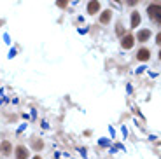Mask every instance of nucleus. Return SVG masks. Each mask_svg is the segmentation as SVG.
Wrapping results in <instances>:
<instances>
[{"instance_id":"f257e3e1","label":"nucleus","mask_w":161,"mask_h":159,"mask_svg":"<svg viewBox=\"0 0 161 159\" xmlns=\"http://www.w3.org/2000/svg\"><path fill=\"white\" fill-rule=\"evenodd\" d=\"M147 14H149V18L154 23L161 25V5L159 4H151L147 7Z\"/></svg>"},{"instance_id":"1a4fd4ad","label":"nucleus","mask_w":161,"mask_h":159,"mask_svg":"<svg viewBox=\"0 0 161 159\" xmlns=\"http://www.w3.org/2000/svg\"><path fill=\"white\" fill-rule=\"evenodd\" d=\"M11 143H9V142H4V143H2V154H5V156H7V154H11Z\"/></svg>"},{"instance_id":"9d476101","label":"nucleus","mask_w":161,"mask_h":159,"mask_svg":"<svg viewBox=\"0 0 161 159\" xmlns=\"http://www.w3.org/2000/svg\"><path fill=\"white\" fill-rule=\"evenodd\" d=\"M56 5L60 9H65L67 5H69V0H56Z\"/></svg>"},{"instance_id":"dca6fc26","label":"nucleus","mask_w":161,"mask_h":159,"mask_svg":"<svg viewBox=\"0 0 161 159\" xmlns=\"http://www.w3.org/2000/svg\"><path fill=\"white\" fill-rule=\"evenodd\" d=\"M159 60H161V51H159Z\"/></svg>"},{"instance_id":"f8f14e48","label":"nucleus","mask_w":161,"mask_h":159,"mask_svg":"<svg viewBox=\"0 0 161 159\" xmlns=\"http://www.w3.org/2000/svg\"><path fill=\"white\" fill-rule=\"evenodd\" d=\"M33 147L39 151V149H42V143H40V142H33Z\"/></svg>"},{"instance_id":"ddd939ff","label":"nucleus","mask_w":161,"mask_h":159,"mask_svg":"<svg viewBox=\"0 0 161 159\" xmlns=\"http://www.w3.org/2000/svg\"><path fill=\"white\" fill-rule=\"evenodd\" d=\"M156 44L161 46V33H158V35H156Z\"/></svg>"},{"instance_id":"4468645a","label":"nucleus","mask_w":161,"mask_h":159,"mask_svg":"<svg viewBox=\"0 0 161 159\" xmlns=\"http://www.w3.org/2000/svg\"><path fill=\"white\" fill-rule=\"evenodd\" d=\"M117 33H119V35H123V26H121V25H117Z\"/></svg>"},{"instance_id":"6e6552de","label":"nucleus","mask_w":161,"mask_h":159,"mask_svg":"<svg viewBox=\"0 0 161 159\" xmlns=\"http://www.w3.org/2000/svg\"><path fill=\"white\" fill-rule=\"evenodd\" d=\"M149 37H151V32H149V30H140V32L137 33V39L140 40V42H145Z\"/></svg>"},{"instance_id":"2eb2a0df","label":"nucleus","mask_w":161,"mask_h":159,"mask_svg":"<svg viewBox=\"0 0 161 159\" xmlns=\"http://www.w3.org/2000/svg\"><path fill=\"white\" fill-rule=\"evenodd\" d=\"M33 159H42V157H40V156H35V157H33Z\"/></svg>"},{"instance_id":"9b49d317","label":"nucleus","mask_w":161,"mask_h":159,"mask_svg":"<svg viewBox=\"0 0 161 159\" xmlns=\"http://www.w3.org/2000/svg\"><path fill=\"white\" fill-rule=\"evenodd\" d=\"M126 4H128V5H137L138 0H126Z\"/></svg>"},{"instance_id":"f03ea898","label":"nucleus","mask_w":161,"mask_h":159,"mask_svg":"<svg viewBox=\"0 0 161 159\" xmlns=\"http://www.w3.org/2000/svg\"><path fill=\"white\" fill-rule=\"evenodd\" d=\"M133 40H135V39H133V35H130V33L123 37V39H121V46H123V49H131L133 44H135Z\"/></svg>"},{"instance_id":"20e7f679","label":"nucleus","mask_w":161,"mask_h":159,"mask_svg":"<svg viewBox=\"0 0 161 159\" xmlns=\"http://www.w3.org/2000/svg\"><path fill=\"white\" fill-rule=\"evenodd\" d=\"M100 11V2L98 0H91L88 4V14H97Z\"/></svg>"},{"instance_id":"0eeeda50","label":"nucleus","mask_w":161,"mask_h":159,"mask_svg":"<svg viewBox=\"0 0 161 159\" xmlns=\"http://www.w3.org/2000/svg\"><path fill=\"white\" fill-rule=\"evenodd\" d=\"M28 157V151L25 147H18L16 149V159H26Z\"/></svg>"},{"instance_id":"7ed1b4c3","label":"nucleus","mask_w":161,"mask_h":159,"mask_svg":"<svg viewBox=\"0 0 161 159\" xmlns=\"http://www.w3.org/2000/svg\"><path fill=\"white\" fill-rule=\"evenodd\" d=\"M137 58H138V61H147V60L151 58V51H149V49H145V47L138 49Z\"/></svg>"},{"instance_id":"423d86ee","label":"nucleus","mask_w":161,"mask_h":159,"mask_svg":"<svg viewBox=\"0 0 161 159\" xmlns=\"http://www.w3.org/2000/svg\"><path fill=\"white\" fill-rule=\"evenodd\" d=\"M110 18H112V11H103L100 16V23L102 25H107L110 21Z\"/></svg>"},{"instance_id":"39448f33","label":"nucleus","mask_w":161,"mask_h":159,"mask_svg":"<svg viewBox=\"0 0 161 159\" xmlns=\"http://www.w3.org/2000/svg\"><path fill=\"white\" fill-rule=\"evenodd\" d=\"M138 25H140V12H131V23H130V26L131 28H137Z\"/></svg>"}]
</instances>
